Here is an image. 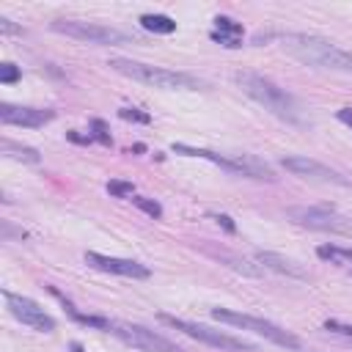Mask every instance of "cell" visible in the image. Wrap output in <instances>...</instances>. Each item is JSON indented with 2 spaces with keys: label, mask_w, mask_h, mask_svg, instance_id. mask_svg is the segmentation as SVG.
<instances>
[{
  "label": "cell",
  "mask_w": 352,
  "mask_h": 352,
  "mask_svg": "<svg viewBox=\"0 0 352 352\" xmlns=\"http://www.w3.org/2000/svg\"><path fill=\"white\" fill-rule=\"evenodd\" d=\"M234 82L242 88V94H248L253 102H258L264 110H270L280 121L294 124V126H305L308 124L302 110H300V104H297V99L286 88H280L278 82H272L270 77L256 74V72H236Z\"/></svg>",
  "instance_id": "cell-1"
},
{
  "label": "cell",
  "mask_w": 352,
  "mask_h": 352,
  "mask_svg": "<svg viewBox=\"0 0 352 352\" xmlns=\"http://www.w3.org/2000/svg\"><path fill=\"white\" fill-rule=\"evenodd\" d=\"M283 50L294 55L297 60L316 66V69H333V72H352V52L341 50L338 44L322 38V36H308V33H289L283 38Z\"/></svg>",
  "instance_id": "cell-2"
},
{
  "label": "cell",
  "mask_w": 352,
  "mask_h": 352,
  "mask_svg": "<svg viewBox=\"0 0 352 352\" xmlns=\"http://www.w3.org/2000/svg\"><path fill=\"white\" fill-rule=\"evenodd\" d=\"M107 66L129 80H138L143 85L151 88H162V91H201L206 88L204 80L187 74V72H173V69H162V66H151V63H140L132 58H110Z\"/></svg>",
  "instance_id": "cell-3"
},
{
  "label": "cell",
  "mask_w": 352,
  "mask_h": 352,
  "mask_svg": "<svg viewBox=\"0 0 352 352\" xmlns=\"http://www.w3.org/2000/svg\"><path fill=\"white\" fill-rule=\"evenodd\" d=\"M173 151L176 154H184V157H201V160H209L214 165H220L223 170L228 173H236V176H248V179H261V182H275V170L253 157V154H217L212 148H195V146H184V143H173Z\"/></svg>",
  "instance_id": "cell-4"
},
{
  "label": "cell",
  "mask_w": 352,
  "mask_h": 352,
  "mask_svg": "<svg viewBox=\"0 0 352 352\" xmlns=\"http://www.w3.org/2000/svg\"><path fill=\"white\" fill-rule=\"evenodd\" d=\"M212 316L217 322H226V324L250 330L256 336H264L267 341H272V344H278V346H283L289 352H302V341L294 333H289V330H283L275 322H267L261 316H250V314H239V311H228V308H212Z\"/></svg>",
  "instance_id": "cell-5"
},
{
  "label": "cell",
  "mask_w": 352,
  "mask_h": 352,
  "mask_svg": "<svg viewBox=\"0 0 352 352\" xmlns=\"http://www.w3.org/2000/svg\"><path fill=\"white\" fill-rule=\"evenodd\" d=\"M160 322L170 324L173 330H182L184 336L195 338V341H204L209 346H217V349H231V352H256V346L245 338H236V336H228V333H220V330H212L206 324H198V322H187V319H179V316H170V314H157Z\"/></svg>",
  "instance_id": "cell-6"
},
{
  "label": "cell",
  "mask_w": 352,
  "mask_h": 352,
  "mask_svg": "<svg viewBox=\"0 0 352 352\" xmlns=\"http://www.w3.org/2000/svg\"><path fill=\"white\" fill-rule=\"evenodd\" d=\"M110 336H116L118 341L135 346V349H143V352H184L179 344L168 341L165 336L143 327V324H132V322H118V319H107V330Z\"/></svg>",
  "instance_id": "cell-7"
},
{
  "label": "cell",
  "mask_w": 352,
  "mask_h": 352,
  "mask_svg": "<svg viewBox=\"0 0 352 352\" xmlns=\"http://www.w3.org/2000/svg\"><path fill=\"white\" fill-rule=\"evenodd\" d=\"M286 217L297 226L314 228V231H330V234H346L352 236V217L336 212L333 206H292L286 209Z\"/></svg>",
  "instance_id": "cell-8"
},
{
  "label": "cell",
  "mask_w": 352,
  "mask_h": 352,
  "mask_svg": "<svg viewBox=\"0 0 352 352\" xmlns=\"http://www.w3.org/2000/svg\"><path fill=\"white\" fill-rule=\"evenodd\" d=\"M50 28L55 33H63L69 38H77V41H85V44H96V47H104V44H126L129 41L116 28H104V25H94V22H80V19H55Z\"/></svg>",
  "instance_id": "cell-9"
},
{
  "label": "cell",
  "mask_w": 352,
  "mask_h": 352,
  "mask_svg": "<svg viewBox=\"0 0 352 352\" xmlns=\"http://www.w3.org/2000/svg\"><path fill=\"white\" fill-rule=\"evenodd\" d=\"M3 300L11 311L14 319H19L22 324H28L30 330H38V333H52L55 330V319L30 297H22V294H14V292H3Z\"/></svg>",
  "instance_id": "cell-10"
},
{
  "label": "cell",
  "mask_w": 352,
  "mask_h": 352,
  "mask_svg": "<svg viewBox=\"0 0 352 352\" xmlns=\"http://www.w3.org/2000/svg\"><path fill=\"white\" fill-rule=\"evenodd\" d=\"M280 165L300 179H311V182H322V184H341V187L349 184V179H344L338 170H333L316 160H308V157H283Z\"/></svg>",
  "instance_id": "cell-11"
},
{
  "label": "cell",
  "mask_w": 352,
  "mask_h": 352,
  "mask_svg": "<svg viewBox=\"0 0 352 352\" xmlns=\"http://www.w3.org/2000/svg\"><path fill=\"white\" fill-rule=\"evenodd\" d=\"M85 264L94 267V270H102V272H113V275H124V278H138V280H146L151 275V270L143 267L140 261L116 258V256H104V253H94V250L85 253Z\"/></svg>",
  "instance_id": "cell-12"
},
{
  "label": "cell",
  "mask_w": 352,
  "mask_h": 352,
  "mask_svg": "<svg viewBox=\"0 0 352 352\" xmlns=\"http://www.w3.org/2000/svg\"><path fill=\"white\" fill-rule=\"evenodd\" d=\"M55 118V110H41V107H22V104H0V121L8 126H28L38 129Z\"/></svg>",
  "instance_id": "cell-13"
},
{
  "label": "cell",
  "mask_w": 352,
  "mask_h": 352,
  "mask_svg": "<svg viewBox=\"0 0 352 352\" xmlns=\"http://www.w3.org/2000/svg\"><path fill=\"white\" fill-rule=\"evenodd\" d=\"M256 258H258V264H261L264 270H272V272H280V275H289V278H297V280H308V272H305L297 261H292V258H286V256H280V253L258 250Z\"/></svg>",
  "instance_id": "cell-14"
},
{
  "label": "cell",
  "mask_w": 352,
  "mask_h": 352,
  "mask_svg": "<svg viewBox=\"0 0 352 352\" xmlns=\"http://www.w3.org/2000/svg\"><path fill=\"white\" fill-rule=\"evenodd\" d=\"M242 25L236 22V19H231V16H214V28H212V41H217L220 47H228V50H236V47H242Z\"/></svg>",
  "instance_id": "cell-15"
},
{
  "label": "cell",
  "mask_w": 352,
  "mask_h": 352,
  "mask_svg": "<svg viewBox=\"0 0 352 352\" xmlns=\"http://www.w3.org/2000/svg\"><path fill=\"white\" fill-rule=\"evenodd\" d=\"M316 256L327 264H336L341 270H352V248H341V245H319Z\"/></svg>",
  "instance_id": "cell-16"
},
{
  "label": "cell",
  "mask_w": 352,
  "mask_h": 352,
  "mask_svg": "<svg viewBox=\"0 0 352 352\" xmlns=\"http://www.w3.org/2000/svg\"><path fill=\"white\" fill-rule=\"evenodd\" d=\"M3 154L6 157H11V160H19V162H30V165H36L38 160H41V154L33 148V146H22V143H16V140H11V138H3Z\"/></svg>",
  "instance_id": "cell-17"
},
{
  "label": "cell",
  "mask_w": 352,
  "mask_h": 352,
  "mask_svg": "<svg viewBox=\"0 0 352 352\" xmlns=\"http://www.w3.org/2000/svg\"><path fill=\"white\" fill-rule=\"evenodd\" d=\"M140 28L148 30V33H157V36H170L176 30V22L168 14H143Z\"/></svg>",
  "instance_id": "cell-18"
},
{
  "label": "cell",
  "mask_w": 352,
  "mask_h": 352,
  "mask_svg": "<svg viewBox=\"0 0 352 352\" xmlns=\"http://www.w3.org/2000/svg\"><path fill=\"white\" fill-rule=\"evenodd\" d=\"M107 192L116 195V198H132V195H135V184H132V182L110 179V182H107Z\"/></svg>",
  "instance_id": "cell-19"
},
{
  "label": "cell",
  "mask_w": 352,
  "mask_h": 352,
  "mask_svg": "<svg viewBox=\"0 0 352 352\" xmlns=\"http://www.w3.org/2000/svg\"><path fill=\"white\" fill-rule=\"evenodd\" d=\"M129 201H132L138 209H143L148 217H162V206H160L157 201H151V198H143V195H132Z\"/></svg>",
  "instance_id": "cell-20"
},
{
  "label": "cell",
  "mask_w": 352,
  "mask_h": 352,
  "mask_svg": "<svg viewBox=\"0 0 352 352\" xmlns=\"http://www.w3.org/2000/svg\"><path fill=\"white\" fill-rule=\"evenodd\" d=\"M223 258L228 261V267H234L236 272H242V275H261V270L258 267H253L250 261H245V258H236V256H228V253H223Z\"/></svg>",
  "instance_id": "cell-21"
},
{
  "label": "cell",
  "mask_w": 352,
  "mask_h": 352,
  "mask_svg": "<svg viewBox=\"0 0 352 352\" xmlns=\"http://www.w3.org/2000/svg\"><path fill=\"white\" fill-rule=\"evenodd\" d=\"M118 116L124 121H138V124H148L151 121V116L148 113H140L138 107H118Z\"/></svg>",
  "instance_id": "cell-22"
},
{
  "label": "cell",
  "mask_w": 352,
  "mask_h": 352,
  "mask_svg": "<svg viewBox=\"0 0 352 352\" xmlns=\"http://www.w3.org/2000/svg\"><path fill=\"white\" fill-rule=\"evenodd\" d=\"M19 77H22L19 66H14V63H0V82L11 85V82H16Z\"/></svg>",
  "instance_id": "cell-23"
},
{
  "label": "cell",
  "mask_w": 352,
  "mask_h": 352,
  "mask_svg": "<svg viewBox=\"0 0 352 352\" xmlns=\"http://www.w3.org/2000/svg\"><path fill=\"white\" fill-rule=\"evenodd\" d=\"M322 327L330 330V333H338V336H344V338L352 341V324H344V322H338V319H324Z\"/></svg>",
  "instance_id": "cell-24"
},
{
  "label": "cell",
  "mask_w": 352,
  "mask_h": 352,
  "mask_svg": "<svg viewBox=\"0 0 352 352\" xmlns=\"http://www.w3.org/2000/svg\"><path fill=\"white\" fill-rule=\"evenodd\" d=\"M0 33H6V36H22V28H16L11 19L0 16Z\"/></svg>",
  "instance_id": "cell-25"
},
{
  "label": "cell",
  "mask_w": 352,
  "mask_h": 352,
  "mask_svg": "<svg viewBox=\"0 0 352 352\" xmlns=\"http://www.w3.org/2000/svg\"><path fill=\"white\" fill-rule=\"evenodd\" d=\"M91 126L96 129V132H94V140H99V143H110V135H107V129H104L102 121H91Z\"/></svg>",
  "instance_id": "cell-26"
},
{
  "label": "cell",
  "mask_w": 352,
  "mask_h": 352,
  "mask_svg": "<svg viewBox=\"0 0 352 352\" xmlns=\"http://www.w3.org/2000/svg\"><path fill=\"white\" fill-rule=\"evenodd\" d=\"M212 220H217V226H223V228H226L228 234H234V231H236V226L231 223V217H228V214H220V212H212Z\"/></svg>",
  "instance_id": "cell-27"
},
{
  "label": "cell",
  "mask_w": 352,
  "mask_h": 352,
  "mask_svg": "<svg viewBox=\"0 0 352 352\" xmlns=\"http://www.w3.org/2000/svg\"><path fill=\"white\" fill-rule=\"evenodd\" d=\"M336 118H338L341 124H346V126L352 129V107H341V110L336 113Z\"/></svg>",
  "instance_id": "cell-28"
},
{
  "label": "cell",
  "mask_w": 352,
  "mask_h": 352,
  "mask_svg": "<svg viewBox=\"0 0 352 352\" xmlns=\"http://www.w3.org/2000/svg\"><path fill=\"white\" fill-rule=\"evenodd\" d=\"M72 352H82V346L80 344H72Z\"/></svg>",
  "instance_id": "cell-29"
}]
</instances>
